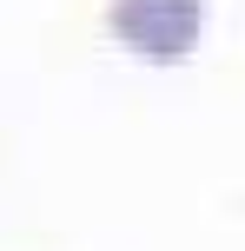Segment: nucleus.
Instances as JSON below:
<instances>
[{
	"instance_id": "1",
	"label": "nucleus",
	"mask_w": 245,
	"mask_h": 251,
	"mask_svg": "<svg viewBox=\"0 0 245 251\" xmlns=\"http://www.w3.org/2000/svg\"><path fill=\"white\" fill-rule=\"evenodd\" d=\"M106 33L153 66H179L192 60L199 33H206V0H113Z\"/></svg>"
}]
</instances>
